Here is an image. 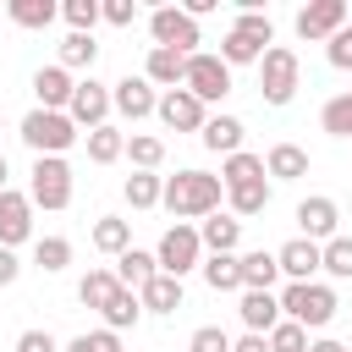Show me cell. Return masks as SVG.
Wrapping results in <instances>:
<instances>
[{
  "label": "cell",
  "mask_w": 352,
  "mask_h": 352,
  "mask_svg": "<svg viewBox=\"0 0 352 352\" xmlns=\"http://www.w3.org/2000/svg\"><path fill=\"white\" fill-rule=\"evenodd\" d=\"M220 198H226V187H220V176H209V170H176V176H165V187H160V204H165L176 220H204V214L220 209Z\"/></svg>",
  "instance_id": "1"
},
{
  "label": "cell",
  "mask_w": 352,
  "mask_h": 352,
  "mask_svg": "<svg viewBox=\"0 0 352 352\" xmlns=\"http://www.w3.org/2000/svg\"><path fill=\"white\" fill-rule=\"evenodd\" d=\"M280 319H292V324H302V330H324L330 319H336V292L330 286H319V280H286L280 286Z\"/></svg>",
  "instance_id": "2"
},
{
  "label": "cell",
  "mask_w": 352,
  "mask_h": 352,
  "mask_svg": "<svg viewBox=\"0 0 352 352\" xmlns=\"http://www.w3.org/2000/svg\"><path fill=\"white\" fill-rule=\"evenodd\" d=\"M77 138H82V132L72 126L66 110H28V116H22V143L33 148V160H38V154H60V160H66V148H72Z\"/></svg>",
  "instance_id": "3"
},
{
  "label": "cell",
  "mask_w": 352,
  "mask_h": 352,
  "mask_svg": "<svg viewBox=\"0 0 352 352\" xmlns=\"http://www.w3.org/2000/svg\"><path fill=\"white\" fill-rule=\"evenodd\" d=\"M28 204L38 209H66L72 204V165L60 154H38L28 170Z\"/></svg>",
  "instance_id": "4"
},
{
  "label": "cell",
  "mask_w": 352,
  "mask_h": 352,
  "mask_svg": "<svg viewBox=\"0 0 352 352\" xmlns=\"http://www.w3.org/2000/svg\"><path fill=\"white\" fill-rule=\"evenodd\" d=\"M297 77H302V66H297V50H286V44H270V50H264V60H258V94H264V104H292V94H297Z\"/></svg>",
  "instance_id": "5"
},
{
  "label": "cell",
  "mask_w": 352,
  "mask_h": 352,
  "mask_svg": "<svg viewBox=\"0 0 352 352\" xmlns=\"http://www.w3.org/2000/svg\"><path fill=\"white\" fill-rule=\"evenodd\" d=\"M154 264H160V275H192L198 264H204V242H198V226H187V220H176L165 236H160V248H154Z\"/></svg>",
  "instance_id": "6"
},
{
  "label": "cell",
  "mask_w": 352,
  "mask_h": 352,
  "mask_svg": "<svg viewBox=\"0 0 352 352\" xmlns=\"http://www.w3.org/2000/svg\"><path fill=\"white\" fill-rule=\"evenodd\" d=\"M182 88L198 99V104H214V99H226L231 94V66L220 60V55H209V50H198V55H187V72H182Z\"/></svg>",
  "instance_id": "7"
},
{
  "label": "cell",
  "mask_w": 352,
  "mask_h": 352,
  "mask_svg": "<svg viewBox=\"0 0 352 352\" xmlns=\"http://www.w3.org/2000/svg\"><path fill=\"white\" fill-rule=\"evenodd\" d=\"M148 33H154V50H176V55H198V22L182 11V6H160L148 11Z\"/></svg>",
  "instance_id": "8"
},
{
  "label": "cell",
  "mask_w": 352,
  "mask_h": 352,
  "mask_svg": "<svg viewBox=\"0 0 352 352\" xmlns=\"http://www.w3.org/2000/svg\"><path fill=\"white\" fill-rule=\"evenodd\" d=\"M292 28H297V38H308V44H314V38L330 44V38L346 28V0H308Z\"/></svg>",
  "instance_id": "9"
},
{
  "label": "cell",
  "mask_w": 352,
  "mask_h": 352,
  "mask_svg": "<svg viewBox=\"0 0 352 352\" xmlns=\"http://www.w3.org/2000/svg\"><path fill=\"white\" fill-rule=\"evenodd\" d=\"M66 116H72V126L82 132H94V126H104L110 121V88L99 82V77H82L77 88H72V104H66Z\"/></svg>",
  "instance_id": "10"
},
{
  "label": "cell",
  "mask_w": 352,
  "mask_h": 352,
  "mask_svg": "<svg viewBox=\"0 0 352 352\" xmlns=\"http://www.w3.org/2000/svg\"><path fill=\"white\" fill-rule=\"evenodd\" d=\"M154 116H160L170 132H204V121H209V110H204L187 88H165L160 104H154Z\"/></svg>",
  "instance_id": "11"
},
{
  "label": "cell",
  "mask_w": 352,
  "mask_h": 352,
  "mask_svg": "<svg viewBox=\"0 0 352 352\" xmlns=\"http://www.w3.org/2000/svg\"><path fill=\"white\" fill-rule=\"evenodd\" d=\"M297 226H302L308 242H330V236H341V209H336V198H324V192L302 198V204H297Z\"/></svg>",
  "instance_id": "12"
},
{
  "label": "cell",
  "mask_w": 352,
  "mask_h": 352,
  "mask_svg": "<svg viewBox=\"0 0 352 352\" xmlns=\"http://www.w3.org/2000/svg\"><path fill=\"white\" fill-rule=\"evenodd\" d=\"M33 236V204H28V192H0V248H11L16 253V242H28Z\"/></svg>",
  "instance_id": "13"
},
{
  "label": "cell",
  "mask_w": 352,
  "mask_h": 352,
  "mask_svg": "<svg viewBox=\"0 0 352 352\" xmlns=\"http://www.w3.org/2000/svg\"><path fill=\"white\" fill-rule=\"evenodd\" d=\"M154 104H160V94H154V82H148V77H121V82L110 88V110H121L126 121L154 116Z\"/></svg>",
  "instance_id": "14"
},
{
  "label": "cell",
  "mask_w": 352,
  "mask_h": 352,
  "mask_svg": "<svg viewBox=\"0 0 352 352\" xmlns=\"http://www.w3.org/2000/svg\"><path fill=\"white\" fill-rule=\"evenodd\" d=\"M275 264H280V275H286V280H314V270H319V242L292 236V242H280V248H275Z\"/></svg>",
  "instance_id": "15"
},
{
  "label": "cell",
  "mask_w": 352,
  "mask_h": 352,
  "mask_svg": "<svg viewBox=\"0 0 352 352\" xmlns=\"http://www.w3.org/2000/svg\"><path fill=\"white\" fill-rule=\"evenodd\" d=\"M72 72H60V66H38L33 72V99H38V110H66L72 104Z\"/></svg>",
  "instance_id": "16"
},
{
  "label": "cell",
  "mask_w": 352,
  "mask_h": 352,
  "mask_svg": "<svg viewBox=\"0 0 352 352\" xmlns=\"http://www.w3.org/2000/svg\"><path fill=\"white\" fill-rule=\"evenodd\" d=\"M236 314H242L248 336H270V330L280 324V302H275V292H242Z\"/></svg>",
  "instance_id": "17"
},
{
  "label": "cell",
  "mask_w": 352,
  "mask_h": 352,
  "mask_svg": "<svg viewBox=\"0 0 352 352\" xmlns=\"http://www.w3.org/2000/svg\"><path fill=\"white\" fill-rule=\"evenodd\" d=\"M236 270H242V292H275V280H280V264H275V253H264V248L236 253Z\"/></svg>",
  "instance_id": "18"
},
{
  "label": "cell",
  "mask_w": 352,
  "mask_h": 352,
  "mask_svg": "<svg viewBox=\"0 0 352 352\" xmlns=\"http://www.w3.org/2000/svg\"><path fill=\"white\" fill-rule=\"evenodd\" d=\"M198 242L209 248V253H236V242H242V220L236 214H204V226H198Z\"/></svg>",
  "instance_id": "19"
},
{
  "label": "cell",
  "mask_w": 352,
  "mask_h": 352,
  "mask_svg": "<svg viewBox=\"0 0 352 352\" xmlns=\"http://www.w3.org/2000/svg\"><path fill=\"white\" fill-rule=\"evenodd\" d=\"M154 275H160V264H154V253H143V248H126V253L116 258V280H121L126 292H143Z\"/></svg>",
  "instance_id": "20"
},
{
  "label": "cell",
  "mask_w": 352,
  "mask_h": 352,
  "mask_svg": "<svg viewBox=\"0 0 352 352\" xmlns=\"http://www.w3.org/2000/svg\"><path fill=\"white\" fill-rule=\"evenodd\" d=\"M182 72H187V55H176V50H154V44H148L143 77H148L154 88H176V82H182Z\"/></svg>",
  "instance_id": "21"
},
{
  "label": "cell",
  "mask_w": 352,
  "mask_h": 352,
  "mask_svg": "<svg viewBox=\"0 0 352 352\" xmlns=\"http://www.w3.org/2000/svg\"><path fill=\"white\" fill-rule=\"evenodd\" d=\"M198 138H204L209 154H236V148H242V121H236V116H209Z\"/></svg>",
  "instance_id": "22"
},
{
  "label": "cell",
  "mask_w": 352,
  "mask_h": 352,
  "mask_svg": "<svg viewBox=\"0 0 352 352\" xmlns=\"http://www.w3.org/2000/svg\"><path fill=\"white\" fill-rule=\"evenodd\" d=\"M264 176H275V182H297V176H308V154H302L297 143H275V148L264 154Z\"/></svg>",
  "instance_id": "23"
},
{
  "label": "cell",
  "mask_w": 352,
  "mask_h": 352,
  "mask_svg": "<svg viewBox=\"0 0 352 352\" xmlns=\"http://www.w3.org/2000/svg\"><path fill=\"white\" fill-rule=\"evenodd\" d=\"M138 302H143V314H176V308H182V280H176V275H154V280L138 292Z\"/></svg>",
  "instance_id": "24"
},
{
  "label": "cell",
  "mask_w": 352,
  "mask_h": 352,
  "mask_svg": "<svg viewBox=\"0 0 352 352\" xmlns=\"http://www.w3.org/2000/svg\"><path fill=\"white\" fill-rule=\"evenodd\" d=\"M94 60H99V44H94V33H66L60 38V72H94Z\"/></svg>",
  "instance_id": "25"
},
{
  "label": "cell",
  "mask_w": 352,
  "mask_h": 352,
  "mask_svg": "<svg viewBox=\"0 0 352 352\" xmlns=\"http://www.w3.org/2000/svg\"><path fill=\"white\" fill-rule=\"evenodd\" d=\"M198 270H204V286H209V292H242V270H236V253H209Z\"/></svg>",
  "instance_id": "26"
},
{
  "label": "cell",
  "mask_w": 352,
  "mask_h": 352,
  "mask_svg": "<svg viewBox=\"0 0 352 352\" xmlns=\"http://www.w3.org/2000/svg\"><path fill=\"white\" fill-rule=\"evenodd\" d=\"M99 314H104V330H116V336H121V330H132V324L143 319V302H138V292L116 286V297H110V302H104Z\"/></svg>",
  "instance_id": "27"
},
{
  "label": "cell",
  "mask_w": 352,
  "mask_h": 352,
  "mask_svg": "<svg viewBox=\"0 0 352 352\" xmlns=\"http://www.w3.org/2000/svg\"><path fill=\"white\" fill-rule=\"evenodd\" d=\"M121 154H126V132H121V126L104 121V126L88 132V160H94V165H116Z\"/></svg>",
  "instance_id": "28"
},
{
  "label": "cell",
  "mask_w": 352,
  "mask_h": 352,
  "mask_svg": "<svg viewBox=\"0 0 352 352\" xmlns=\"http://www.w3.org/2000/svg\"><path fill=\"white\" fill-rule=\"evenodd\" d=\"M226 204H231V214H236V220L264 214V209H270V182H242V187H226Z\"/></svg>",
  "instance_id": "29"
},
{
  "label": "cell",
  "mask_w": 352,
  "mask_h": 352,
  "mask_svg": "<svg viewBox=\"0 0 352 352\" xmlns=\"http://www.w3.org/2000/svg\"><path fill=\"white\" fill-rule=\"evenodd\" d=\"M94 248L121 258V253L132 248V220H121V214H104V220H94Z\"/></svg>",
  "instance_id": "30"
},
{
  "label": "cell",
  "mask_w": 352,
  "mask_h": 352,
  "mask_svg": "<svg viewBox=\"0 0 352 352\" xmlns=\"http://www.w3.org/2000/svg\"><path fill=\"white\" fill-rule=\"evenodd\" d=\"M6 16H11L16 28H50V22L60 16V6H55V0H6Z\"/></svg>",
  "instance_id": "31"
},
{
  "label": "cell",
  "mask_w": 352,
  "mask_h": 352,
  "mask_svg": "<svg viewBox=\"0 0 352 352\" xmlns=\"http://www.w3.org/2000/svg\"><path fill=\"white\" fill-rule=\"evenodd\" d=\"M242 182H264V160L248 148L226 154V165H220V187H242Z\"/></svg>",
  "instance_id": "32"
},
{
  "label": "cell",
  "mask_w": 352,
  "mask_h": 352,
  "mask_svg": "<svg viewBox=\"0 0 352 352\" xmlns=\"http://www.w3.org/2000/svg\"><path fill=\"white\" fill-rule=\"evenodd\" d=\"M116 286H121L116 270H88V275L77 280V302H82V308H104V302L116 297Z\"/></svg>",
  "instance_id": "33"
},
{
  "label": "cell",
  "mask_w": 352,
  "mask_h": 352,
  "mask_svg": "<svg viewBox=\"0 0 352 352\" xmlns=\"http://www.w3.org/2000/svg\"><path fill=\"white\" fill-rule=\"evenodd\" d=\"M319 270L336 280H352V236H330L319 242Z\"/></svg>",
  "instance_id": "34"
},
{
  "label": "cell",
  "mask_w": 352,
  "mask_h": 352,
  "mask_svg": "<svg viewBox=\"0 0 352 352\" xmlns=\"http://www.w3.org/2000/svg\"><path fill=\"white\" fill-rule=\"evenodd\" d=\"M126 160H132L138 170H160V165H165V143H160L154 132H132V138H126Z\"/></svg>",
  "instance_id": "35"
},
{
  "label": "cell",
  "mask_w": 352,
  "mask_h": 352,
  "mask_svg": "<svg viewBox=\"0 0 352 352\" xmlns=\"http://www.w3.org/2000/svg\"><path fill=\"white\" fill-rule=\"evenodd\" d=\"M319 126H324L330 138H352V88H346V94H336V99H324Z\"/></svg>",
  "instance_id": "36"
},
{
  "label": "cell",
  "mask_w": 352,
  "mask_h": 352,
  "mask_svg": "<svg viewBox=\"0 0 352 352\" xmlns=\"http://www.w3.org/2000/svg\"><path fill=\"white\" fill-rule=\"evenodd\" d=\"M160 187H165V182H160L154 170H132L121 192H126V204H132V209H154V204H160Z\"/></svg>",
  "instance_id": "37"
},
{
  "label": "cell",
  "mask_w": 352,
  "mask_h": 352,
  "mask_svg": "<svg viewBox=\"0 0 352 352\" xmlns=\"http://www.w3.org/2000/svg\"><path fill=\"white\" fill-rule=\"evenodd\" d=\"M33 264H38L44 275L66 270V264H72V242H66V236H38V242H33Z\"/></svg>",
  "instance_id": "38"
},
{
  "label": "cell",
  "mask_w": 352,
  "mask_h": 352,
  "mask_svg": "<svg viewBox=\"0 0 352 352\" xmlns=\"http://www.w3.org/2000/svg\"><path fill=\"white\" fill-rule=\"evenodd\" d=\"M220 60H226V66H258V60H264V44H253V38H242V33H226V38H220Z\"/></svg>",
  "instance_id": "39"
},
{
  "label": "cell",
  "mask_w": 352,
  "mask_h": 352,
  "mask_svg": "<svg viewBox=\"0 0 352 352\" xmlns=\"http://www.w3.org/2000/svg\"><path fill=\"white\" fill-rule=\"evenodd\" d=\"M231 33H242V38H253V44H275V22L264 16V11H236V22H231Z\"/></svg>",
  "instance_id": "40"
},
{
  "label": "cell",
  "mask_w": 352,
  "mask_h": 352,
  "mask_svg": "<svg viewBox=\"0 0 352 352\" xmlns=\"http://www.w3.org/2000/svg\"><path fill=\"white\" fill-rule=\"evenodd\" d=\"M264 341H270V352H308V330H302V324H292V319H280Z\"/></svg>",
  "instance_id": "41"
},
{
  "label": "cell",
  "mask_w": 352,
  "mask_h": 352,
  "mask_svg": "<svg viewBox=\"0 0 352 352\" xmlns=\"http://www.w3.org/2000/svg\"><path fill=\"white\" fill-rule=\"evenodd\" d=\"M60 16L72 22V33H94V22H99V0H66Z\"/></svg>",
  "instance_id": "42"
},
{
  "label": "cell",
  "mask_w": 352,
  "mask_h": 352,
  "mask_svg": "<svg viewBox=\"0 0 352 352\" xmlns=\"http://www.w3.org/2000/svg\"><path fill=\"white\" fill-rule=\"evenodd\" d=\"M187 352H231V336L220 324H198L192 341H187Z\"/></svg>",
  "instance_id": "43"
},
{
  "label": "cell",
  "mask_w": 352,
  "mask_h": 352,
  "mask_svg": "<svg viewBox=\"0 0 352 352\" xmlns=\"http://www.w3.org/2000/svg\"><path fill=\"white\" fill-rule=\"evenodd\" d=\"M66 352H121V336H116V330H88V336H77Z\"/></svg>",
  "instance_id": "44"
},
{
  "label": "cell",
  "mask_w": 352,
  "mask_h": 352,
  "mask_svg": "<svg viewBox=\"0 0 352 352\" xmlns=\"http://www.w3.org/2000/svg\"><path fill=\"white\" fill-rule=\"evenodd\" d=\"M99 16H104L110 28H132V22H138V0H104Z\"/></svg>",
  "instance_id": "45"
},
{
  "label": "cell",
  "mask_w": 352,
  "mask_h": 352,
  "mask_svg": "<svg viewBox=\"0 0 352 352\" xmlns=\"http://www.w3.org/2000/svg\"><path fill=\"white\" fill-rule=\"evenodd\" d=\"M16 352H60V346H55L50 330H22V336H16Z\"/></svg>",
  "instance_id": "46"
},
{
  "label": "cell",
  "mask_w": 352,
  "mask_h": 352,
  "mask_svg": "<svg viewBox=\"0 0 352 352\" xmlns=\"http://www.w3.org/2000/svg\"><path fill=\"white\" fill-rule=\"evenodd\" d=\"M324 55H330V66H336V72H352V44H346L341 33L330 38V50H324Z\"/></svg>",
  "instance_id": "47"
},
{
  "label": "cell",
  "mask_w": 352,
  "mask_h": 352,
  "mask_svg": "<svg viewBox=\"0 0 352 352\" xmlns=\"http://www.w3.org/2000/svg\"><path fill=\"white\" fill-rule=\"evenodd\" d=\"M16 275H22V264H16V253H11V248H0V286H11Z\"/></svg>",
  "instance_id": "48"
},
{
  "label": "cell",
  "mask_w": 352,
  "mask_h": 352,
  "mask_svg": "<svg viewBox=\"0 0 352 352\" xmlns=\"http://www.w3.org/2000/svg\"><path fill=\"white\" fill-rule=\"evenodd\" d=\"M231 352H270V341L264 336H242V341H231Z\"/></svg>",
  "instance_id": "49"
},
{
  "label": "cell",
  "mask_w": 352,
  "mask_h": 352,
  "mask_svg": "<svg viewBox=\"0 0 352 352\" xmlns=\"http://www.w3.org/2000/svg\"><path fill=\"white\" fill-rule=\"evenodd\" d=\"M182 11H187V16H192V22H198V16H209V11H214V0H187V6H182Z\"/></svg>",
  "instance_id": "50"
},
{
  "label": "cell",
  "mask_w": 352,
  "mask_h": 352,
  "mask_svg": "<svg viewBox=\"0 0 352 352\" xmlns=\"http://www.w3.org/2000/svg\"><path fill=\"white\" fill-rule=\"evenodd\" d=\"M308 352H346L341 341H330V336H319V341H308Z\"/></svg>",
  "instance_id": "51"
},
{
  "label": "cell",
  "mask_w": 352,
  "mask_h": 352,
  "mask_svg": "<svg viewBox=\"0 0 352 352\" xmlns=\"http://www.w3.org/2000/svg\"><path fill=\"white\" fill-rule=\"evenodd\" d=\"M6 176H11V165H6V154H0V192H6Z\"/></svg>",
  "instance_id": "52"
}]
</instances>
